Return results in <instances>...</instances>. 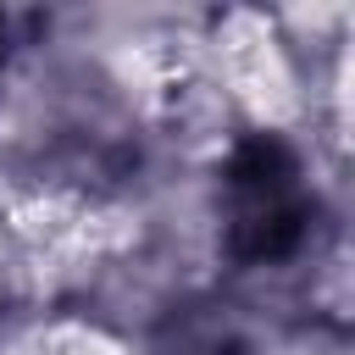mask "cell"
<instances>
[{
    "mask_svg": "<svg viewBox=\"0 0 355 355\" xmlns=\"http://www.w3.org/2000/svg\"><path fill=\"white\" fill-rule=\"evenodd\" d=\"M211 44H216V67H222V94L239 100L261 128H283L300 111V83H294L288 50L266 17L233 11Z\"/></svg>",
    "mask_w": 355,
    "mask_h": 355,
    "instance_id": "6da1fadb",
    "label": "cell"
},
{
    "mask_svg": "<svg viewBox=\"0 0 355 355\" xmlns=\"http://www.w3.org/2000/svg\"><path fill=\"white\" fill-rule=\"evenodd\" d=\"M28 355H122L105 333H94V327H39L33 333V344H28Z\"/></svg>",
    "mask_w": 355,
    "mask_h": 355,
    "instance_id": "7a4b0ae2",
    "label": "cell"
}]
</instances>
